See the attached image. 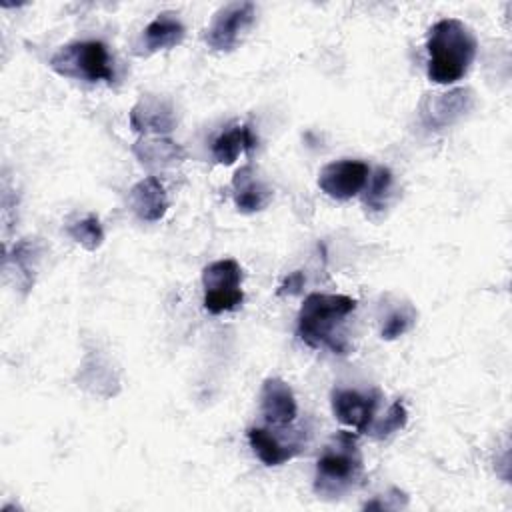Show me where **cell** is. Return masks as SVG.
Here are the masks:
<instances>
[{
	"label": "cell",
	"mask_w": 512,
	"mask_h": 512,
	"mask_svg": "<svg viewBox=\"0 0 512 512\" xmlns=\"http://www.w3.org/2000/svg\"><path fill=\"white\" fill-rule=\"evenodd\" d=\"M416 318H418V312L408 302L390 308L382 318L380 338L382 340H396V338L404 336L408 330H412V326L416 324Z\"/></svg>",
	"instance_id": "ffe728a7"
},
{
	"label": "cell",
	"mask_w": 512,
	"mask_h": 512,
	"mask_svg": "<svg viewBox=\"0 0 512 512\" xmlns=\"http://www.w3.org/2000/svg\"><path fill=\"white\" fill-rule=\"evenodd\" d=\"M128 208L144 222H158L168 210V194L156 176H146L128 192Z\"/></svg>",
	"instance_id": "5bb4252c"
},
{
	"label": "cell",
	"mask_w": 512,
	"mask_h": 512,
	"mask_svg": "<svg viewBox=\"0 0 512 512\" xmlns=\"http://www.w3.org/2000/svg\"><path fill=\"white\" fill-rule=\"evenodd\" d=\"M380 400L382 392L378 388H372L368 392L352 388H334L330 396L334 418L344 426L352 428L356 434L368 432L376 418Z\"/></svg>",
	"instance_id": "52a82bcc"
},
{
	"label": "cell",
	"mask_w": 512,
	"mask_h": 512,
	"mask_svg": "<svg viewBox=\"0 0 512 512\" xmlns=\"http://www.w3.org/2000/svg\"><path fill=\"white\" fill-rule=\"evenodd\" d=\"M474 108V94L470 88H454L448 92L424 94L418 112L428 130H442L464 118Z\"/></svg>",
	"instance_id": "ba28073f"
},
{
	"label": "cell",
	"mask_w": 512,
	"mask_h": 512,
	"mask_svg": "<svg viewBox=\"0 0 512 512\" xmlns=\"http://www.w3.org/2000/svg\"><path fill=\"white\" fill-rule=\"evenodd\" d=\"M408 422V410L404 406L402 400H394L388 410L378 418H374L372 426L368 428L366 434H370L374 440H384L388 436H392L394 432L402 430Z\"/></svg>",
	"instance_id": "44dd1931"
},
{
	"label": "cell",
	"mask_w": 512,
	"mask_h": 512,
	"mask_svg": "<svg viewBox=\"0 0 512 512\" xmlns=\"http://www.w3.org/2000/svg\"><path fill=\"white\" fill-rule=\"evenodd\" d=\"M368 176H370V168L366 162L342 158V160L328 162L320 168L318 188L326 196L344 202L358 196L364 190Z\"/></svg>",
	"instance_id": "9c48e42d"
},
{
	"label": "cell",
	"mask_w": 512,
	"mask_h": 512,
	"mask_svg": "<svg viewBox=\"0 0 512 512\" xmlns=\"http://www.w3.org/2000/svg\"><path fill=\"white\" fill-rule=\"evenodd\" d=\"M392 172L386 166H378L372 176H368V182L364 186L362 202L368 212H382L388 206L390 194H392Z\"/></svg>",
	"instance_id": "d6986e66"
},
{
	"label": "cell",
	"mask_w": 512,
	"mask_h": 512,
	"mask_svg": "<svg viewBox=\"0 0 512 512\" xmlns=\"http://www.w3.org/2000/svg\"><path fill=\"white\" fill-rule=\"evenodd\" d=\"M304 274H302V270H296V272H292V274H288L284 280H282V284L278 286V290H276V294L278 296H294V294H300V290L304 288Z\"/></svg>",
	"instance_id": "603a6c76"
},
{
	"label": "cell",
	"mask_w": 512,
	"mask_h": 512,
	"mask_svg": "<svg viewBox=\"0 0 512 512\" xmlns=\"http://www.w3.org/2000/svg\"><path fill=\"white\" fill-rule=\"evenodd\" d=\"M48 66L62 78L82 82H114V68L108 46L100 40H76L60 46L48 60Z\"/></svg>",
	"instance_id": "277c9868"
},
{
	"label": "cell",
	"mask_w": 512,
	"mask_h": 512,
	"mask_svg": "<svg viewBox=\"0 0 512 512\" xmlns=\"http://www.w3.org/2000/svg\"><path fill=\"white\" fill-rule=\"evenodd\" d=\"M132 154L148 168H168L186 158V150L166 136H142L132 146Z\"/></svg>",
	"instance_id": "2e32d148"
},
{
	"label": "cell",
	"mask_w": 512,
	"mask_h": 512,
	"mask_svg": "<svg viewBox=\"0 0 512 512\" xmlns=\"http://www.w3.org/2000/svg\"><path fill=\"white\" fill-rule=\"evenodd\" d=\"M174 126V106L162 96L146 94L130 110V128L142 136H164L172 132Z\"/></svg>",
	"instance_id": "30bf717a"
},
{
	"label": "cell",
	"mask_w": 512,
	"mask_h": 512,
	"mask_svg": "<svg viewBox=\"0 0 512 512\" xmlns=\"http://www.w3.org/2000/svg\"><path fill=\"white\" fill-rule=\"evenodd\" d=\"M186 36V28L176 12H160L142 32L140 54H154L178 46Z\"/></svg>",
	"instance_id": "9a60e30c"
},
{
	"label": "cell",
	"mask_w": 512,
	"mask_h": 512,
	"mask_svg": "<svg viewBox=\"0 0 512 512\" xmlns=\"http://www.w3.org/2000/svg\"><path fill=\"white\" fill-rule=\"evenodd\" d=\"M364 476V458L358 434L338 430L316 460L314 492L318 498L336 500L354 490Z\"/></svg>",
	"instance_id": "3957f363"
},
{
	"label": "cell",
	"mask_w": 512,
	"mask_h": 512,
	"mask_svg": "<svg viewBox=\"0 0 512 512\" xmlns=\"http://www.w3.org/2000/svg\"><path fill=\"white\" fill-rule=\"evenodd\" d=\"M258 138L250 124H236L220 132L212 142V158L218 164L230 166L240 154H248L256 148Z\"/></svg>",
	"instance_id": "e0dca14e"
},
{
	"label": "cell",
	"mask_w": 512,
	"mask_h": 512,
	"mask_svg": "<svg viewBox=\"0 0 512 512\" xmlns=\"http://www.w3.org/2000/svg\"><path fill=\"white\" fill-rule=\"evenodd\" d=\"M260 414L272 428H286L298 416L292 388L282 378H266L260 388Z\"/></svg>",
	"instance_id": "8fae6325"
},
{
	"label": "cell",
	"mask_w": 512,
	"mask_h": 512,
	"mask_svg": "<svg viewBox=\"0 0 512 512\" xmlns=\"http://www.w3.org/2000/svg\"><path fill=\"white\" fill-rule=\"evenodd\" d=\"M42 258V244L38 238H22L14 244L12 252L6 254V262L16 270V284L24 290V294L32 288L34 276Z\"/></svg>",
	"instance_id": "ac0fdd59"
},
{
	"label": "cell",
	"mask_w": 512,
	"mask_h": 512,
	"mask_svg": "<svg viewBox=\"0 0 512 512\" xmlns=\"http://www.w3.org/2000/svg\"><path fill=\"white\" fill-rule=\"evenodd\" d=\"M232 198L242 214H254L264 210L272 198V188L256 174L252 164L240 166L232 176Z\"/></svg>",
	"instance_id": "7c38bea8"
},
{
	"label": "cell",
	"mask_w": 512,
	"mask_h": 512,
	"mask_svg": "<svg viewBox=\"0 0 512 512\" xmlns=\"http://www.w3.org/2000/svg\"><path fill=\"white\" fill-rule=\"evenodd\" d=\"M246 436H248L252 452L266 466H280V464L292 460L294 456H298L304 448L302 440H296V438L282 440L276 432H272L268 428L252 426V428H248Z\"/></svg>",
	"instance_id": "4fadbf2b"
},
{
	"label": "cell",
	"mask_w": 512,
	"mask_h": 512,
	"mask_svg": "<svg viewBox=\"0 0 512 512\" xmlns=\"http://www.w3.org/2000/svg\"><path fill=\"white\" fill-rule=\"evenodd\" d=\"M254 18L256 6L252 2H230L212 16V22L204 30V42L216 52H230L254 24Z\"/></svg>",
	"instance_id": "8992f818"
},
{
	"label": "cell",
	"mask_w": 512,
	"mask_h": 512,
	"mask_svg": "<svg viewBox=\"0 0 512 512\" xmlns=\"http://www.w3.org/2000/svg\"><path fill=\"white\" fill-rule=\"evenodd\" d=\"M476 50V36L462 20L442 18L434 22L426 36L428 80L442 86L462 80L476 58Z\"/></svg>",
	"instance_id": "7a4b0ae2"
},
{
	"label": "cell",
	"mask_w": 512,
	"mask_h": 512,
	"mask_svg": "<svg viewBox=\"0 0 512 512\" xmlns=\"http://www.w3.org/2000/svg\"><path fill=\"white\" fill-rule=\"evenodd\" d=\"M356 306L358 302L346 294H308L298 312V338L314 350L328 348L334 354H348L350 344L344 324Z\"/></svg>",
	"instance_id": "6da1fadb"
},
{
	"label": "cell",
	"mask_w": 512,
	"mask_h": 512,
	"mask_svg": "<svg viewBox=\"0 0 512 512\" xmlns=\"http://www.w3.org/2000/svg\"><path fill=\"white\" fill-rule=\"evenodd\" d=\"M242 280H244V272L236 260L222 258V260L210 262L202 270L204 308L210 314H222L242 306L244 302Z\"/></svg>",
	"instance_id": "5b68a950"
},
{
	"label": "cell",
	"mask_w": 512,
	"mask_h": 512,
	"mask_svg": "<svg viewBox=\"0 0 512 512\" xmlns=\"http://www.w3.org/2000/svg\"><path fill=\"white\" fill-rule=\"evenodd\" d=\"M66 230H68V236L76 244H80L82 248H86L90 252L100 248L102 242H104V228H102V224H100L96 214H88V216L68 224Z\"/></svg>",
	"instance_id": "7402d4cb"
}]
</instances>
